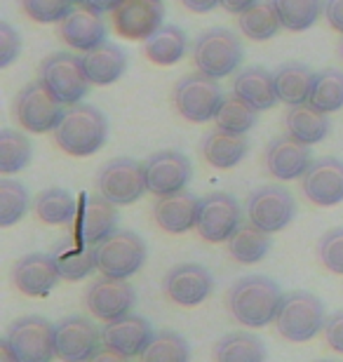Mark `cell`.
<instances>
[{"instance_id":"31","label":"cell","mask_w":343,"mask_h":362,"mask_svg":"<svg viewBox=\"0 0 343 362\" xmlns=\"http://www.w3.org/2000/svg\"><path fill=\"white\" fill-rule=\"evenodd\" d=\"M186 47H188L186 33L174 24L160 26L151 38L144 40L146 59L156 64V66H174L177 62L184 59Z\"/></svg>"},{"instance_id":"8","label":"cell","mask_w":343,"mask_h":362,"mask_svg":"<svg viewBox=\"0 0 343 362\" xmlns=\"http://www.w3.org/2000/svg\"><path fill=\"white\" fill-rule=\"evenodd\" d=\"M146 243L132 230H115L97 245V271L108 278L127 280L146 264Z\"/></svg>"},{"instance_id":"40","label":"cell","mask_w":343,"mask_h":362,"mask_svg":"<svg viewBox=\"0 0 343 362\" xmlns=\"http://www.w3.org/2000/svg\"><path fill=\"white\" fill-rule=\"evenodd\" d=\"M308 104H313L322 113H337L343 108V71L325 69L320 71L313 85Z\"/></svg>"},{"instance_id":"12","label":"cell","mask_w":343,"mask_h":362,"mask_svg":"<svg viewBox=\"0 0 343 362\" xmlns=\"http://www.w3.org/2000/svg\"><path fill=\"white\" fill-rule=\"evenodd\" d=\"M243 226V209L231 193H209L200 200V214L195 230L202 240L211 245L228 243V238Z\"/></svg>"},{"instance_id":"21","label":"cell","mask_w":343,"mask_h":362,"mask_svg":"<svg viewBox=\"0 0 343 362\" xmlns=\"http://www.w3.org/2000/svg\"><path fill=\"white\" fill-rule=\"evenodd\" d=\"M266 170L277 181H294L301 179L313 165L310 148L306 144H298L291 136H275L266 146Z\"/></svg>"},{"instance_id":"15","label":"cell","mask_w":343,"mask_h":362,"mask_svg":"<svg viewBox=\"0 0 343 362\" xmlns=\"http://www.w3.org/2000/svg\"><path fill=\"white\" fill-rule=\"evenodd\" d=\"M101 349V334L87 317L71 315L54 325V353L62 362H90Z\"/></svg>"},{"instance_id":"3","label":"cell","mask_w":343,"mask_h":362,"mask_svg":"<svg viewBox=\"0 0 343 362\" xmlns=\"http://www.w3.org/2000/svg\"><path fill=\"white\" fill-rule=\"evenodd\" d=\"M325 303L310 292L284 294L275 317V329L284 341L306 344L325 332Z\"/></svg>"},{"instance_id":"29","label":"cell","mask_w":343,"mask_h":362,"mask_svg":"<svg viewBox=\"0 0 343 362\" xmlns=\"http://www.w3.org/2000/svg\"><path fill=\"white\" fill-rule=\"evenodd\" d=\"M273 78H275L277 97H280L282 104L296 106V104H306L310 99L318 74L301 62H287L275 71Z\"/></svg>"},{"instance_id":"36","label":"cell","mask_w":343,"mask_h":362,"mask_svg":"<svg viewBox=\"0 0 343 362\" xmlns=\"http://www.w3.org/2000/svg\"><path fill=\"white\" fill-rule=\"evenodd\" d=\"M282 28L287 31H308L318 24L320 14H325L322 0H271Z\"/></svg>"},{"instance_id":"53","label":"cell","mask_w":343,"mask_h":362,"mask_svg":"<svg viewBox=\"0 0 343 362\" xmlns=\"http://www.w3.org/2000/svg\"><path fill=\"white\" fill-rule=\"evenodd\" d=\"M341 59H343V42H341Z\"/></svg>"},{"instance_id":"18","label":"cell","mask_w":343,"mask_h":362,"mask_svg":"<svg viewBox=\"0 0 343 362\" xmlns=\"http://www.w3.org/2000/svg\"><path fill=\"white\" fill-rule=\"evenodd\" d=\"M301 191L318 207H334L343 202V160L332 156L313 160L301 177Z\"/></svg>"},{"instance_id":"48","label":"cell","mask_w":343,"mask_h":362,"mask_svg":"<svg viewBox=\"0 0 343 362\" xmlns=\"http://www.w3.org/2000/svg\"><path fill=\"white\" fill-rule=\"evenodd\" d=\"M184 7L188 12H198V14H205L211 12L216 5H221V0H181Z\"/></svg>"},{"instance_id":"34","label":"cell","mask_w":343,"mask_h":362,"mask_svg":"<svg viewBox=\"0 0 343 362\" xmlns=\"http://www.w3.org/2000/svg\"><path fill=\"white\" fill-rule=\"evenodd\" d=\"M214 362H266V346L257 334L233 332L214 346Z\"/></svg>"},{"instance_id":"37","label":"cell","mask_w":343,"mask_h":362,"mask_svg":"<svg viewBox=\"0 0 343 362\" xmlns=\"http://www.w3.org/2000/svg\"><path fill=\"white\" fill-rule=\"evenodd\" d=\"M214 122L219 129H223V132L247 134L259 122V108L247 104V101L240 99L238 94H231V97H226L223 104L219 106Z\"/></svg>"},{"instance_id":"5","label":"cell","mask_w":343,"mask_h":362,"mask_svg":"<svg viewBox=\"0 0 343 362\" xmlns=\"http://www.w3.org/2000/svg\"><path fill=\"white\" fill-rule=\"evenodd\" d=\"M12 118L14 122L33 134L54 132L64 118V104L45 88L42 81L28 83L26 88L17 92L12 101Z\"/></svg>"},{"instance_id":"46","label":"cell","mask_w":343,"mask_h":362,"mask_svg":"<svg viewBox=\"0 0 343 362\" xmlns=\"http://www.w3.org/2000/svg\"><path fill=\"white\" fill-rule=\"evenodd\" d=\"M325 19L343 35V0H325Z\"/></svg>"},{"instance_id":"11","label":"cell","mask_w":343,"mask_h":362,"mask_svg":"<svg viewBox=\"0 0 343 362\" xmlns=\"http://www.w3.org/2000/svg\"><path fill=\"white\" fill-rule=\"evenodd\" d=\"M296 216V200L280 184L257 188L247 200V219L266 233H280Z\"/></svg>"},{"instance_id":"33","label":"cell","mask_w":343,"mask_h":362,"mask_svg":"<svg viewBox=\"0 0 343 362\" xmlns=\"http://www.w3.org/2000/svg\"><path fill=\"white\" fill-rule=\"evenodd\" d=\"M33 212L47 226H66L78 216V202L64 188H45L35 195Z\"/></svg>"},{"instance_id":"50","label":"cell","mask_w":343,"mask_h":362,"mask_svg":"<svg viewBox=\"0 0 343 362\" xmlns=\"http://www.w3.org/2000/svg\"><path fill=\"white\" fill-rule=\"evenodd\" d=\"M257 3L259 0H221V7L231 14H243L245 10H250V7Z\"/></svg>"},{"instance_id":"52","label":"cell","mask_w":343,"mask_h":362,"mask_svg":"<svg viewBox=\"0 0 343 362\" xmlns=\"http://www.w3.org/2000/svg\"><path fill=\"white\" fill-rule=\"evenodd\" d=\"M71 3H73V5H83L85 0H71Z\"/></svg>"},{"instance_id":"44","label":"cell","mask_w":343,"mask_h":362,"mask_svg":"<svg viewBox=\"0 0 343 362\" xmlns=\"http://www.w3.org/2000/svg\"><path fill=\"white\" fill-rule=\"evenodd\" d=\"M21 52V38L7 21H0V69H7Z\"/></svg>"},{"instance_id":"2","label":"cell","mask_w":343,"mask_h":362,"mask_svg":"<svg viewBox=\"0 0 343 362\" xmlns=\"http://www.w3.org/2000/svg\"><path fill=\"white\" fill-rule=\"evenodd\" d=\"M108 122L106 115L92 104H73L64 111L62 122L54 129V144L66 156H94L106 144Z\"/></svg>"},{"instance_id":"39","label":"cell","mask_w":343,"mask_h":362,"mask_svg":"<svg viewBox=\"0 0 343 362\" xmlns=\"http://www.w3.org/2000/svg\"><path fill=\"white\" fill-rule=\"evenodd\" d=\"M139 362H191V346L179 332H156Z\"/></svg>"},{"instance_id":"9","label":"cell","mask_w":343,"mask_h":362,"mask_svg":"<svg viewBox=\"0 0 343 362\" xmlns=\"http://www.w3.org/2000/svg\"><path fill=\"white\" fill-rule=\"evenodd\" d=\"M5 341L19 362H52L57 358L54 325L40 315H26L12 322Z\"/></svg>"},{"instance_id":"24","label":"cell","mask_w":343,"mask_h":362,"mask_svg":"<svg viewBox=\"0 0 343 362\" xmlns=\"http://www.w3.org/2000/svg\"><path fill=\"white\" fill-rule=\"evenodd\" d=\"M59 35L71 49L90 52L101 42H106V26L97 12L87 10L85 5H76L59 21Z\"/></svg>"},{"instance_id":"4","label":"cell","mask_w":343,"mask_h":362,"mask_svg":"<svg viewBox=\"0 0 343 362\" xmlns=\"http://www.w3.org/2000/svg\"><path fill=\"white\" fill-rule=\"evenodd\" d=\"M243 59H245V49L243 42H240V35L221 26L200 33L193 45L195 69L216 78V81L236 74L243 66Z\"/></svg>"},{"instance_id":"26","label":"cell","mask_w":343,"mask_h":362,"mask_svg":"<svg viewBox=\"0 0 343 362\" xmlns=\"http://www.w3.org/2000/svg\"><path fill=\"white\" fill-rule=\"evenodd\" d=\"M83 64H85V74L90 78V83L104 88V85L115 83L125 74L127 52L120 45H113V42H101L99 47H94L90 52L83 54Z\"/></svg>"},{"instance_id":"25","label":"cell","mask_w":343,"mask_h":362,"mask_svg":"<svg viewBox=\"0 0 343 362\" xmlns=\"http://www.w3.org/2000/svg\"><path fill=\"white\" fill-rule=\"evenodd\" d=\"M233 94H238L240 99H245L247 104H252L259 111H268L280 101L275 90V78L264 66L240 69L236 81H233Z\"/></svg>"},{"instance_id":"10","label":"cell","mask_w":343,"mask_h":362,"mask_svg":"<svg viewBox=\"0 0 343 362\" xmlns=\"http://www.w3.org/2000/svg\"><path fill=\"white\" fill-rule=\"evenodd\" d=\"M97 188L115 207L132 205V202H136L149 191V188H146L144 163L132 160V158H115V160H108L97 175Z\"/></svg>"},{"instance_id":"41","label":"cell","mask_w":343,"mask_h":362,"mask_svg":"<svg viewBox=\"0 0 343 362\" xmlns=\"http://www.w3.org/2000/svg\"><path fill=\"white\" fill-rule=\"evenodd\" d=\"M28 212V193L14 179L0 181V226L10 228L19 223Z\"/></svg>"},{"instance_id":"20","label":"cell","mask_w":343,"mask_h":362,"mask_svg":"<svg viewBox=\"0 0 343 362\" xmlns=\"http://www.w3.org/2000/svg\"><path fill=\"white\" fill-rule=\"evenodd\" d=\"M62 280L59 266H57L54 255H42V252H33V255L21 257L12 269V282L21 294L40 299L47 296Z\"/></svg>"},{"instance_id":"16","label":"cell","mask_w":343,"mask_h":362,"mask_svg":"<svg viewBox=\"0 0 343 362\" xmlns=\"http://www.w3.org/2000/svg\"><path fill=\"white\" fill-rule=\"evenodd\" d=\"M113 28L125 40H146L163 26V0H122L111 12Z\"/></svg>"},{"instance_id":"14","label":"cell","mask_w":343,"mask_h":362,"mask_svg":"<svg viewBox=\"0 0 343 362\" xmlns=\"http://www.w3.org/2000/svg\"><path fill=\"white\" fill-rule=\"evenodd\" d=\"M134 301V287L127 280L108 278V275H101L99 280H94L85 294V303L90 313L101 322H113L118 317L129 315Z\"/></svg>"},{"instance_id":"23","label":"cell","mask_w":343,"mask_h":362,"mask_svg":"<svg viewBox=\"0 0 343 362\" xmlns=\"http://www.w3.org/2000/svg\"><path fill=\"white\" fill-rule=\"evenodd\" d=\"M153 334L156 332L151 329L146 317L129 313L113 322H106L104 332H101V341L127 358H141V353L149 349Z\"/></svg>"},{"instance_id":"45","label":"cell","mask_w":343,"mask_h":362,"mask_svg":"<svg viewBox=\"0 0 343 362\" xmlns=\"http://www.w3.org/2000/svg\"><path fill=\"white\" fill-rule=\"evenodd\" d=\"M325 341L332 351L343 353V310H337L325 322Z\"/></svg>"},{"instance_id":"47","label":"cell","mask_w":343,"mask_h":362,"mask_svg":"<svg viewBox=\"0 0 343 362\" xmlns=\"http://www.w3.org/2000/svg\"><path fill=\"white\" fill-rule=\"evenodd\" d=\"M90 362H132V358L122 356V353L108 349V346H101V349L90 358Z\"/></svg>"},{"instance_id":"19","label":"cell","mask_w":343,"mask_h":362,"mask_svg":"<svg viewBox=\"0 0 343 362\" xmlns=\"http://www.w3.org/2000/svg\"><path fill=\"white\" fill-rule=\"evenodd\" d=\"M115 226H118V209H115L113 202L106 200L101 193L85 195L83 202L78 205L73 235L87 245H92V247H97L108 235L115 233Z\"/></svg>"},{"instance_id":"32","label":"cell","mask_w":343,"mask_h":362,"mask_svg":"<svg viewBox=\"0 0 343 362\" xmlns=\"http://www.w3.org/2000/svg\"><path fill=\"white\" fill-rule=\"evenodd\" d=\"M228 255L236 259L238 264L243 266H252L264 262L271 252V233L261 230L254 223H243L236 233L228 238Z\"/></svg>"},{"instance_id":"35","label":"cell","mask_w":343,"mask_h":362,"mask_svg":"<svg viewBox=\"0 0 343 362\" xmlns=\"http://www.w3.org/2000/svg\"><path fill=\"white\" fill-rule=\"evenodd\" d=\"M238 26H240V31L245 33V38L257 40V42L271 40L282 28L280 17H277L271 0H268V3L266 0H259V3L252 5L250 10L238 14Z\"/></svg>"},{"instance_id":"17","label":"cell","mask_w":343,"mask_h":362,"mask_svg":"<svg viewBox=\"0 0 343 362\" xmlns=\"http://www.w3.org/2000/svg\"><path fill=\"white\" fill-rule=\"evenodd\" d=\"M144 172H146V188L160 198V195L186 191L193 175V168L191 160L184 153H179V151H158V153H153L144 163Z\"/></svg>"},{"instance_id":"7","label":"cell","mask_w":343,"mask_h":362,"mask_svg":"<svg viewBox=\"0 0 343 362\" xmlns=\"http://www.w3.org/2000/svg\"><path fill=\"white\" fill-rule=\"evenodd\" d=\"M40 81L64 106L78 104L90 90L83 57L73 52H52L40 62Z\"/></svg>"},{"instance_id":"51","label":"cell","mask_w":343,"mask_h":362,"mask_svg":"<svg viewBox=\"0 0 343 362\" xmlns=\"http://www.w3.org/2000/svg\"><path fill=\"white\" fill-rule=\"evenodd\" d=\"M0 362H19V360H17V356H14V353H12L10 344H7L5 339H3V341H0Z\"/></svg>"},{"instance_id":"42","label":"cell","mask_w":343,"mask_h":362,"mask_svg":"<svg viewBox=\"0 0 343 362\" xmlns=\"http://www.w3.org/2000/svg\"><path fill=\"white\" fill-rule=\"evenodd\" d=\"M19 3L26 17L38 24H59L73 10L71 0H19Z\"/></svg>"},{"instance_id":"22","label":"cell","mask_w":343,"mask_h":362,"mask_svg":"<svg viewBox=\"0 0 343 362\" xmlns=\"http://www.w3.org/2000/svg\"><path fill=\"white\" fill-rule=\"evenodd\" d=\"M200 200L198 195L179 191L172 195H160L153 205V219L165 233L181 235L188 233L191 228H195L200 214Z\"/></svg>"},{"instance_id":"27","label":"cell","mask_w":343,"mask_h":362,"mask_svg":"<svg viewBox=\"0 0 343 362\" xmlns=\"http://www.w3.org/2000/svg\"><path fill=\"white\" fill-rule=\"evenodd\" d=\"M247 153H250V141L245 134L223 132L216 127L202 139V156L216 170H233L245 160Z\"/></svg>"},{"instance_id":"38","label":"cell","mask_w":343,"mask_h":362,"mask_svg":"<svg viewBox=\"0 0 343 362\" xmlns=\"http://www.w3.org/2000/svg\"><path fill=\"white\" fill-rule=\"evenodd\" d=\"M33 158L31 141L12 127L0 129V175H17L26 170Z\"/></svg>"},{"instance_id":"43","label":"cell","mask_w":343,"mask_h":362,"mask_svg":"<svg viewBox=\"0 0 343 362\" xmlns=\"http://www.w3.org/2000/svg\"><path fill=\"white\" fill-rule=\"evenodd\" d=\"M318 255L327 271L343 275V226L327 230V233L320 238Z\"/></svg>"},{"instance_id":"1","label":"cell","mask_w":343,"mask_h":362,"mask_svg":"<svg viewBox=\"0 0 343 362\" xmlns=\"http://www.w3.org/2000/svg\"><path fill=\"white\" fill-rule=\"evenodd\" d=\"M282 289L266 275H247L228 289V310L243 327H266L275 322Z\"/></svg>"},{"instance_id":"30","label":"cell","mask_w":343,"mask_h":362,"mask_svg":"<svg viewBox=\"0 0 343 362\" xmlns=\"http://www.w3.org/2000/svg\"><path fill=\"white\" fill-rule=\"evenodd\" d=\"M54 259L57 266H59L62 280L78 282L97 269V247H92V245L83 243L80 238L71 235L64 243L57 245Z\"/></svg>"},{"instance_id":"49","label":"cell","mask_w":343,"mask_h":362,"mask_svg":"<svg viewBox=\"0 0 343 362\" xmlns=\"http://www.w3.org/2000/svg\"><path fill=\"white\" fill-rule=\"evenodd\" d=\"M120 3H122V0H85L83 5L87 7V10L101 14V12H113Z\"/></svg>"},{"instance_id":"13","label":"cell","mask_w":343,"mask_h":362,"mask_svg":"<svg viewBox=\"0 0 343 362\" xmlns=\"http://www.w3.org/2000/svg\"><path fill=\"white\" fill-rule=\"evenodd\" d=\"M165 296L177 306L193 308L207 301L214 292V275L200 264H179L167 271L163 280Z\"/></svg>"},{"instance_id":"28","label":"cell","mask_w":343,"mask_h":362,"mask_svg":"<svg viewBox=\"0 0 343 362\" xmlns=\"http://www.w3.org/2000/svg\"><path fill=\"white\" fill-rule=\"evenodd\" d=\"M284 125H287V134L291 139L306 144V146L320 144L330 134V118H327V113L318 111L308 101L289 106L287 115H284Z\"/></svg>"},{"instance_id":"6","label":"cell","mask_w":343,"mask_h":362,"mask_svg":"<svg viewBox=\"0 0 343 362\" xmlns=\"http://www.w3.org/2000/svg\"><path fill=\"white\" fill-rule=\"evenodd\" d=\"M223 92L216 78H211L202 71L184 76L174 85L172 101L181 118L188 122H207L216 115L219 106L223 104Z\"/></svg>"},{"instance_id":"54","label":"cell","mask_w":343,"mask_h":362,"mask_svg":"<svg viewBox=\"0 0 343 362\" xmlns=\"http://www.w3.org/2000/svg\"><path fill=\"white\" fill-rule=\"evenodd\" d=\"M318 362H334V360H318Z\"/></svg>"}]
</instances>
